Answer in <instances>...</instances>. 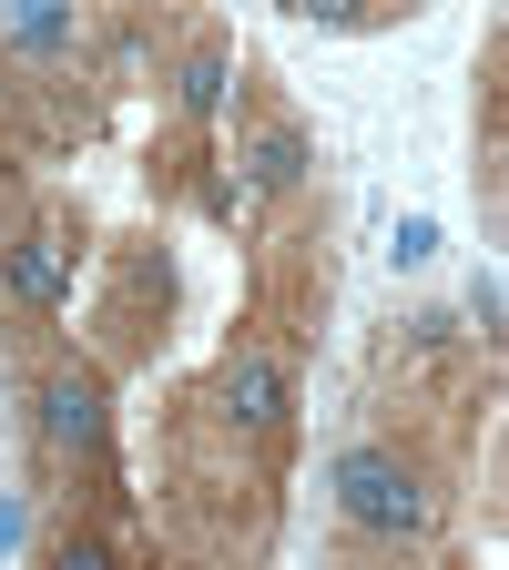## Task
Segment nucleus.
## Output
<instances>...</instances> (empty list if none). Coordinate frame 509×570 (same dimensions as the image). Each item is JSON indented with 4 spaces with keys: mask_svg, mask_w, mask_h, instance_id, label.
I'll return each mask as SVG.
<instances>
[{
    "mask_svg": "<svg viewBox=\"0 0 509 570\" xmlns=\"http://www.w3.org/2000/svg\"><path fill=\"white\" fill-rule=\"evenodd\" d=\"M21 540V499H0V550H11Z\"/></svg>",
    "mask_w": 509,
    "mask_h": 570,
    "instance_id": "9d476101",
    "label": "nucleus"
},
{
    "mask_svg": "<svg viewBox=\"0 0 509 570\" xmlns=\"http://www.w3.org/2000/svg\"><path fill=\"white\" fill-rule=\"evenodd\" d=\"M11 296L21 306H61L71 296V235H21L11 245Z\"/></svg>",
    "mask_w": 509,
    "mask_h": 570,
    "instance_id": "20e7f679",
    "label": "nucleus"
},
{
    "mask_svg": "<svg viewBox=\"0 0 509 570\" xmlns=\"http://www.w3.org/2000/svg\"><path fill=\"white\" fill-rule=\"evenodd\" d=\"M51 570H123V560H112V540H61Z\"/></svg>",
    "mask_w": 509,
    "mask_h": 570,
    "instance_id": "0eeeda50",
    "label": "nucleus"
},
{
    "mask_svg": "<svg viewBox=\"0 0 509 570\" xmlns=\"http://www.w3.org/2000/svg\"><path fill=\"white\" fill-rule=\"evenodd\" d=\"M225 407H235V428H285V356L235 346L225 356Z\"/></svg>",
    "mask_w": 509,
    "mask_h": 570,
    "instance_id": "7ed1b4c3",
    "label": "nucleus"
},
{
    "mask_svg": "<svg viewBox=\"0 0 509 570\" xmlns=\"http://www.w3.org/2000/svg\"><path fill=\"white\" fill-rule=\"evenodd\" d=\"M428 255H439V225H428V214H408V225H398V265H428Z\"/></svg>",
    "mask_w": 509,
    "mask_h": 570,
    "instance_id": "6e6552de",
    "label": "nucleus"
},
{
    "mask_svg": "<svg viewBox=\"0 0 509 570\" xmlns=\"http://www.w3.org/2000/svg\"><path fill=\"white\" fill-rule=\"evenodd\" d=\"M469 316H479V336H499V275H479V285H469Z\"/></svg>",
    "mask_w": 509,
    "mask_h": 570,
    "instance_id": "1a4fd4ad",
    "label": "nucleus"
},
{
    "mask_svg": "<svg viewBox=\"0 0 509 570\" xmlns=\"http://www.w3.org/2000/svg\"><path fill=\"white\" fill-rule=\"evenodd\" d=\"M336 510L356 520V530H428V489H418V469H398L388 449H346L336 459Z\"/></svg>",
    "mask_w": 509,
    "mask_h": 570,
    "instance_id": "f257e3e1",
    "label": "nucleus"
},
{
    "mask_svg": "<svg viewBox=\"0 0 509 570\" xmlns=\"http://www.w3.org/2000/svg\"><path fill=\"white\" fill-rule=\"evenodd\" d=\"M41 439H51V449H71V459H102V439H112V417H102V387L61 367V377L41 387Z\"/></svg>",
    "mask_w": 509,
    "mask_h": 570,
    "instance_id": "f03ea898",
    "label": "nucleus"
},
{
    "mask_svg": "<svg viewBox=\"0 0 509 570\" xmlns=\"http://www.w3.org/2000/svg\"><path fill=\"white\" fill-rule=\"evenodd\" d=\"M184 570H204V560H184Z\"/></svg>",
    "mask_w": 509,
    "mask_h": 570,
    "instance_id": "9b49d317",
    "label": "nucleus"
},
{
    "mask_svg": "<svg viewBox=\"0 0 509 570\" xmlns=\"http://www.w3.org/2000/svg\"><path fill=\"white\" fill-rule=\"evenodd\" d=\"M225 82H235L225 51H194V61H184V112H225Z\"/></svg>",
    "mask_w": 509,
    "mask_h": 570,
    "instance_id": "423d86ee",
    "label": "nucleus"
},
{
    "mask_svg": "<svg viewBox=\"0 0 509 570\" xmlns=\"http://www.w3.org/2000/svg\"><path fill=\"white\" fill-rule=\"evenodd\" d=\"M245 174H255L265 194H285V184H306V132H296V122H275V132H255V142H245Z\"/></svg>",
    "mask_w": 509,
    "mask_h": 570,
    "instance_id": "39448f33",
    "label": "nucleus"
}]
</instances>
